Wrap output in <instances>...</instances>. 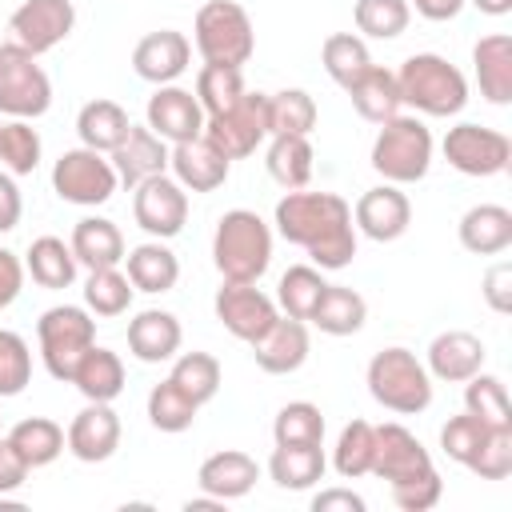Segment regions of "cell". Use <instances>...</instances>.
<instances>
[{"label": "cell", "instance_id": "cell-1", "mask_svg": "<svg viewBox=\"0 0 512 512\" xmlns=\"http://www.w3.org/2000/svg\"><path fill=\"white\" fill-rule=\"evenodd\" d=\"M276 232L288 244H300L316 268L336 272L356 256V224L352 208L336 192H300L292 188L276 204Z\"/></svg>", "mask_w": 512, "mask_h": 512}, {"label": "cell", "instance_id": "cell-2", "mask_svg": "<svg viewBox=\"0 0 512 512\" xmlns=\"http://www.w3.org/2000/svg\"><path fill=\"white\" fill-rule=\"evenodd\" d=\"M212 264L224 280L256 284L272 264V228L252 208H232L216 220Z\"/></svg>", "mask_w": 512, "mask_h": 512}, {"label": "cell", "instance_id": "cell-3", "mask_svg": "<svg viewBox=\"0 0 512 512\" xmlns=\"http://www.w3.org/2000/svg\"><path fill=\"white\" fill-rule=\"evenodd\" d=\"M400 100L424 116H456L468 104V80L456 64L436 52H416L396 72Z\"/></svg>", "mask_w": 512, "mask_h": 512}, {"label": "cell", "instance_id": "cell-4", "mask_svg": "<svg viewBox=\"0 0 512 512\" xmlns=\"http://www.w3.org/2000/svg\"><path fill=\"white\" fill-rule=\"evenodd\" d=\"M368 392L380 408L396 416H416L432 404V376L408 348H384L368 360Z\"/></svg>", "mask_w": 512, "mask_h": 512}, {"label": "cell", "instance_id": "cell-5", "mask_svg": "<svg viewBox=\"0 0 512 512\" xmlns=\"http://www.w3.org/2000/svg\"><path fill=\"white\" fill-rule=\"evenodd\" d=\"M192 40H196V52L204 56V64L244 68L252 60V52H256L252 20H248L244 4H236V0L200 4L196 20H192Z\"/></svg>", "mask_w": 512, "mask_h": 512}, {"label": "cell", "instance_id": "cell-6", "mask_svg": "<svg viewBox=\"0 0 512 512\" xmlns=\"http://www.w3.org/2000/svg\"><path fill=\"white\" fill-rule=\"evenodd\" d=\"M372 168L388 184H416L432 168V132L416 116H392L372 140Z\"/></svg>", "mask_w": 512, "mask_h": 512}, {"label": "cell", "instance_id": "cell-7", "mask_svg": "<svg viewBox=\"0 0 512 512\" xmlns=\"http://www.w3.org/2000/svg\"><path fill=\"white\" fill-rule=\"evenodd\" d=\"M36 340H40V356L52 380L72 384L76 364L84 360V352L96 344V320L88 308L76 304H56L36 320Z\"/></svg>", "mask_w": 512, "mask_h": 512}, {"label": "cell", "instance_id": "cell-8", "mask_svg": "<svg viewBox=\"0 0 512 512\" xmlns=\"http://www.w3.org/2000/svg\"><path fill=\"white\" fill-rule=\"evenodd\" d=\"M52 104V80L20 44H0V116L36 120Z\"/></svg>", "mask_w": 512, "mask_h": 512}, {"label": "cell", "instance_id": "cell-9", "mask_svg": "<svg viewBox=\"0 0 512 512\" xmlns=\"http://www.w3.org/2000/svg\"><path fill=\"white\" fill-rule=\"evenodd\" d=\"M200 136L216 152H224L228 160L252 156L268 140V96L264 92H244L228 112L204 116V132Z\"/></svg>", "mask_w": 512, "mask_h": 512}, {"label": "cell", "instance_id": "cell-10", "mask_svg": "<svg viewBox=\"0 0 512 512\" xmlns=\"http://www.w3.org/2000/svg\"><path fill=\"white\" fill-rule=\"evenodd\" d=\"M116 168L112 160H104V152L96 148H68L56 164H52V188L60 200L80 204V208H96L104 200H112L116 192Z\"/></svg>", "mask_w": 512, "mask_h": 512}, {"label": "cell", "instance_id": "cell-11", "mask_svg": "<svg viewBox=\"0 0 512 512\" xmlns=\"http://www.w3.org/2000/svg\"><path fill=\"white\" fill-rule=\"evenodd\" d=\"M444 160L464 176H500L512 164V140L484 124H456L444 136Z\"/></svg>", "mask_w": 512, "mask_h": 512}, {"label": "cell", "instance_id": "cell-12", "mask_svg": "<svg viewBox=\"0 0 512 512\" xmlns=\"http://www.w3.org/2000/svg\"><path fill=\"white\" fill-rule=\"evenodd\" d=\"M132 216L152 240H172L188 220V192L176 184V176L160 172L136 184Z\"/></svg>", "mask_w": 512, "mask_h": 512}, {"label": "cell", "instance_id": "cell-13", "mask_svg": "<svg viewBox=\"0 0 512 512\" xmlns=\"http://www.w3.org/2000/svg\"><path fill=\"white\" fill-rule=\"evenodd\" d=\"M72 28H76V8H72V0H24V4L12 12V20H8L12 44H20V48L32 52V56L52 52L60 40H68Z\"/></svg>", "mask_w": 512, "mask_h": 512}, {"label": "cell", "instance_id": "cell-14", "mask_svg": "<svg viewBox=\"0 0 512 512\" xmlns=\"http://www.w3.org/2000/svg\"><path fill=\"white\" fill-rule=\"evenodd\" d=\"M212 308H216V320H220L236 340H244V344L260 340V336L276 324V316H280L272 296H264L256 284H236V280H224V284L216 288Z\"/></svg>", "mask_w": 512, "mask_h": 512}, {"label": "cell", "instance_id": "cell-15", "mask_svg": "<svg viewBox=\"0 0 512 512\" xmlns=\"http://www.w3.org/2000/svg\"><path fill=\"white\" fill-rule=\"evenodd\" d=\"M352 224H356L368 240L388 244V240H400V236L408 232V224H412V204H408V196L400 192V184H388V180H384V184L368 188V192L356 200Z\"/></svg>", "mask_w": 512, "mask_h": 512}, {"label": "cell", "instance_id": "cell-16", "mask_svg": "<svg viewBox=\"0 0 512 512\" xmlns=\"http://www.w3.org/2000/svg\"><path fill=\"white\" fill-rule=\"evenodd\" d=\"M428 472H436L432 456L404 424H376L372 476H380L388 484H400V480H416V476H428Z\"/></svg>", "mask_w": 512, "mask_h": 512}, {"label": "cell", "instance_id": "cell-17", "mask_svg": "<svg viewBox=\"0 0 512 512\" xmlns=\"http://www.w3.org/2000/svg\"><path fill=\"white\" fill-rule=\"evenodd\" d=\"M148 128L168 140V144H180V140H196L204 132V108L196 100V92L188 88H176V84H160L152 96H148Z\"/></svg>", "mask_w": 512, "mask_h": 512}, {"label": "cell", "instance_id": "cell-18", "mask_svg": "<svg viewBox=\"0 0 512 512\" xmlns=\"http://www.w3.org/2000/svg\"><path fill=\"white\" fill-rule=\"evenodd\" d=\"M64 444H68V452H72L76 460H84V464H104V460L120 448V416L112 412V404L88 400V404L72 416V424H68V432H64Z\"/></svg>", "mask_w": 512, "mask_h": 512}, {"label": "cell", "instance_id": "cell-19", "mask_svg": "<svg viewBox=\"0 0 512 512\" xmlns=\"http://www.w3.org/2000/svg\"><path fill=\"white\" fill-rule=\"evenodd\" d=\"M188 60H192V44H188V36L176 32V28L148 32V36H140L136 48H132V68H136V76L148 80V84H156V88H160V84H172L176 76H184Z\"/></svg>", "mask_w": 512, "mask_h": 512}, {"label": "cell", "instance_id": "cell-20", "mask_svg": "<svg viewBox=\"0 0 512 512\" xmlns=\"http://www.w3.org/2000/svg\"><path fill=\"white\" fill-rule=\"evenodd\" d=\"M168 168H172V176H176V184H180L184 192H216V188L228 180L232 160H228L224 152H216L204 136H196V140L172 144Z\"/></svg>", "mask_w": 512, "mask_h": 512}, {"label": "cell", "instance_id": "cell-21", "mask_svg": "<svg viewBox=\"0 0 512 512\" xmlns=\"http://www.w3.org/2000/svg\"><path fill=\"white\" fill-rule=\"evenodd\" d=\"M308 348V324L296 316H276V324L260 340H252V360L268 376H288L308 360Z\"/></svg>", "mask_w": 512, "mask_h": 512}, {"label": "cell", "instance_id": "cell-22", "mask_svg": "<svg viewBox=\"0 0 512 512\" xmlns=\"http://www.w3.org/2000/svg\"><path fill=\"white\" fill-rule=\"evenodd\" d=\"M168 152H172L168 140H160L148 124H144V128L132 124L128 136H124V144H116V148L108 152V160H112V168H116V180L128 184V188H136L140 180L160 176V172L168 168Z\"/></svg>", "mask_w": 512, "mask_h": 512}, {"label": "cell", "instance_id": "cell-23", "mask_svg": "<svg viewBox=\"0 0 512 512\" xmlns=\"http://www.w3.org/2000/svg\"><path fill=\"white\" fill-rule=\"evenodd\" d=\"M484 340L464 332V328H452V332H440L432 344H428V376L432 380H444V384H464L468 376H476L484 368Z\"/></svg>", "mask_w": 512, "mask_h": 512}, {"label": "cell", "instance_id": "cell-24", "mask_svg": "<svg viewBox=\"0 0 512 512\" xmlns=\"http://www.w3.org/2000/svg\"><path fill=\"white\" fill-rule=\"evenodd\" d=\"M180 340H184V328L172 312L164 308H144L128 320V352L144 364H160V360H172L180 352Z\"/></svg>", "mask_w": 512, "mask_h": 512}, {"label": "cell", "instance_id": "cell-25", "mask_svg": "<svg viewBox=\"0 0 512 512\" xmlns=\"http://www.w3.org/2000/svg\"><path fill=\"white\" fill-rule=\"evenodd\" d=\"M256 480H260V468H256V460H252L248 452H240V448L212 452V456L200 464V472H196L200 492H208V496H216V500H224V504L248 496Z\"/></svg>", "mask_w": 512, "mask_h": 512}, {"label": "cell", "instance_id": "cell-26", "mask_svg": "<svg viewBox=\"0 0 512 512\" xmlns=\"http://www.w3.org/2000/svg\"><path fill=\"white\" fill-rule=\"evenodd\" d=\"M472 68H476L480 96L488 104H508L512 100V36H504V32L480 36L476 48H472Z\"/></svg>", "mask_w": 512, "mask_h": 512}, {"label": "cell", "instance_id": "cell-27", "mask_svg": "<svg viewBox=\"0 0 512 512\" xmlns=\"http://www.w3.org/2000/svg\"><path fill=\"white\" fill-rule=\"evenodd\" d=\"M460 244L476 256H496L512 244V212L504 204H476L456 224Z\"/></svg>", "mask_w": 512, "mask_h": 512}, {"label": "cell", "instance_id": "cell-28", "mask_svg": "<svg viewBox=\"0 0 512 512\" xmlns=\"http://www.w3.org/2000/svg\"><path fill=\"white\" fill-rule=\"evenodd\" d=\"M68 248H72V256H76V264H84L88 272H92V268H116V264L124 260V236H120V228H116L112 220H104V216H84V220H76Z\"/></svg>", "mask_w": 512, "mask_h": 512}, {"label": "cell", "instance_id": "cell-29", "mask_svg": "<svg viewBox=\"0 0 512 512\" xmlns=\"http://www.w3.org/2000/svg\"><path fill=\"white\" fill-rule=\"evenodd\" d=\"M124 264H128V280L136 292H168L176 288L180 280V260L176 252L164 244V240H148V244H136L132 252H124Z\"/></svg>", "mask_w": 512, "mask_h": 512}, {"label": "cell", "instance_id": "cell-30", "mask_svg": "<svg viewBox=\"0 0 512 512\" xmlns=\"http://www.w3.org/2000/svg\"><path fill=\"white\" fill-rule=\"evenodd\" d=\"M324 468L328 460L320 444H276L268 456V476L276 480V488H288V492L312 488L316 480H324Z\"/></svg>", "mask_w": 512, "mask_h": 512}, {"label": "cell", "instance_id": "cell-31", "mask_svg": "<svg viewBox=\"0 0 512 512\" xmlns=\"http://www.w3.org/2000/svg\"><path fill=\"white\" fill-rule=\"evenodd\" d=\"M72 384L80 388L84 400H100V404H112L120 392H124V364L112 348H100L92 344L84 352V360L76 364L72 372Z\"/></svg>", "mask_w": 512, "mask_h": 512}, {"label": "cell", "instance_id": "cell-32", "mask_svg": "<svg viewBox=\"0 0 512 512\" xmlns=\"http://www.w3.org/2000/svg\"><path fill=\"white\" fill-rule=\"evenodd\" d=\"M4 440L16 448V456L28 464V472L32 468H48L68 448L64 444V428L56 420H48V416H28V420L12 424V432Z\"/></svg>", "mask_w": 512, "mask_h": 512}, {"label": "cell", "instance_id": "cell-33", "mask_svg": "<svg viewBox=\"0 0 512 512\" xmlns=\"http://www.w3.org/2000/svg\"><path fill=\"white\" fill-rule=\"evenodd\" d=\"M348 96H352V108L364 116V120H372V124H384V120H392V116H400V108H404V100H400V84H396V72H388V68H368L352 88H348Z\"/></svg>", "mask_w": 512, "mask_h": 512}, {"label": "cell", "instance_id": "cell-34", "mask_svg": "<svg viewBox=\"0 0 512 512\" xmlns=\"http://www.w3.org/2000/svg\"><path fill=\"white\" fill-rule=\"evenodd\" d=\"M76 256H72V248L60 240V236H36L32 244H28V256H24V272L40 284V288H48V292H56V288H68L72 280H76Z\"/></svg>", "mask_w": 512, "mask_h": 512}, {"label": "cell", "instance_id": "cell-35", "mask_svg": "<svg viewBox=\"0 0 512 512\" xmlns=\"http://www.w3.org/2000/svg\"><path fill=\"white\" fill-rule=\"evenodd\" d=\"M132 120L128 112L116 104V100H88L76 116V132H80V144L84 148H96V152H112L116 144H124Z\"/></svg>", "mask_w": 512, "mask_h": 512}, {"label": "cell", "instance_id": "cell-36", "mask_svg": "<svg viewBox=\"0 0 512 512\" xmlns=\"http://www.w3.org/2000/svg\"><path fill=\"white\" fill-rule=\"evenodd\" d=\"M308 320H312L320 332H328V336H352V332L364 328L368 304H364V296H360L356 288L328 284L324 296H320V304H316V312H312Z\"/></svg>", "mask_w": 512, "mask_h": 512}, {"label": "cell", "instance_id": "cell-37", "mask_svg": "<svg viewBox=\"0 0 512 512\" xmlns=\"http://www.w3.org/2000/svg\"><path fill=\"white\" fill-rule=\"evenodd\" d=\"M320 64H324V72L348 92V88L372 68V56H368V44H364L356 32H332V36L320 44Z\"/></svg>", "mask_w": 512, "mask_h": 512}, {"label": "cell", "instance_id": "cell-38", "mask_svg": "<svg viewBox=\"0 0 512 512\" xmlns=\"http://www.w3.org/2000/svg\"><path fill=\"white\" fill-rule=\"evenodd\" d=\"M268 176L280 188H304L312 180V144L308 136H272L268 144Z\"/></svg>", "mask_w": 512, "mask_h": 512}, {"label": "cell", "instance_id": "cell-39", "mask_svg": "<svg viewBox=\"0 0 512 512\" xmlns=\"http://www.w3.org/2000/svg\"><path fill=\"white\" fill-rule=\"evenodd\" d=\"M464 412L484 420L488 428H512V404L500 376H488L484 368L464 380Z\"/></svg>", "mask_w": 512, "mask_h": 512}, {"label": "cell", "instance_id": "cell-40", "mask_svg": "<svg viewBox=\"0 0 512 512\" xmlns=\"http://www.w3.org/2000/svg\"><path fill=\"white\" fill-rule=\"evenodd\" d=\"M316 100L304 88H284L268 96V136H308L316 128Z\"/></svg>", "mask_w": 512, "mask_h": 512}, {"label": "cell", "instance_id": "cell-41", "mask_svg": "<svg viewBox=\"0 0 512 512\" xmlns=\"http://www.w3.org/2000/svg\"><path fill=\"white\" fill-rule=\"evenodd\" d=\"M324 288H328V284H324L320 268H312V264H292V268L280 276V284H276V304L284 308V316L308 320V316L316 312Z\"/></svg>", "mask_w": 512, "mask_h": 512}, {"label": "cell", "instance_id": "cell-42", "mask_svg": "<svg viewBox=\"0 0 512 512\" xmlns=\"http://www.w3.org/2000/svg\"><path fill=\"white\" fill-rule=\"evenodd\" d=\"M372 456H376V424H368V420L344 424L340 428V440L332 448V468L344 480H356V476H368L372 472Z\"/></svg>", "mask_w": 512, "mask_h": 512}, {"label": "cell", "instance_id": "cell-43", "mask_svg": "<svg viewBox=\"0 0 512 512\" xmlns=\"http://www.w3.org/2000/svg\"><path fill=\"white\" fill-rule=\"evenodd\" d=\"M132 280L120 268H92L84 280V308L92 316H124L132 304Z\"/></svg>", "mask_w": 512, "mask_h": 512}, {"label": "cell", "instance_id": "cell-44", "mask_svg": "<svg viewBox=\"0 0 512 512\" xmlns=\"http://www.w3.org/2000/svg\"><path fill=\"white\" fill-rule=\"evenodd\" d=\"M168 380H172L188 400L208 404V400L220 392V360H216L212 352H184V356L172 364Z\"/></svg>", "mask_w": 512, "mask_h": 512}, {"label": "cell", "instance_id": "cell-45", "mask_svg": "<svg viewBox=\"0 0 512 512\" xmlns=\"http://www.w3.org/2000/svg\"><path fill=\"white\" fill-rule=\"evenodd\" d=\"M244 92H248V88H244L240 68H228V64H204V68L196 72V100H200L204 116L228 112Z\"/></svg>", "mask_w": 512, "mask_h": 512}, {"label": "cell", "instance_id": "cell-46", "mask_svg": "<svg viewBox=\"0 0 512 512\" xmlns=\"http://www.w3.org/2000/svg\"><path fill=\"white\" fill-rule=\"evenodd\" d=\"M276 444H320L324 440V412L312 400H292L272 420Z\"/></svg>", "mask_w": 512, "mask_h": 512}, {"label": "cell", "instance_id": "cell-47", "mask_svg": "<svg viewBox=\"0 0 512 512\" xmlns=\"http://www.w3.org/2000/svg\"><path fill=\"white\" fill-rule=\"evenodd\" d=\"M196 412H200V404L188 400L172 380H160V384L148 392V420H152V428H160V432H184V428H192Z\"/></svg>", "mask_w": 512, "mask_h": 512}, {"label": "cell", "instance_id": "cell-48", "mask_svg": "<svg viewBox=\"0 0 512 512\" xmlns=\"http://www.w3.org/2000/svg\"><path fill=\"white\" fill-rule=\"evenodd\" d=\"M0 164L12 176H32L40 164V136L28 120H8L0 124Z\"/></svg>", "mask_w": 512, "mask_h": 512}, {"label": "cell", "instance_id": "cell-49", "mask_svg": "<svg viewBox=\"0 0 512 512\" xmlns=\"http://www.w3.org/2000/svg\"><path fill=\"white\" fill-rule=\"evenodd\" d=\"M356 28L372 40H396L408 20H412V8L408 0H356Z\"/></svg>", "mask_w": 512, "mask_h": 512}, {"label": "cell", "instance_id": "cell-50", "mask_svg": "<svg viewBox=\"0 0 512 512\" xmlns=\"http://www.w3.org/2000/svg\"><path fill=\"white\" fill-rule=\"evenodd\" d=\"M32 380V352L20 332L0 328V396H20Z\"/></svg>", "mask_w": 512, "mask_h": 512}, {"label": "cell", "instance_id": "cell-51", "mask_svg": "<svg viewBox=\"0 0 512 512\" xmlns=\"http://www.w3.org/2000/svg\"><path fill=\"white\" fill-rule=\"evenodd\" d=\"M488 432H492V428H488L484 420H476L472 412H464V416H452V420L440 428V448H444L448 460H456V464L468 468Z\"/></svg>", "mask_w": 512, "mask_h": 512}, {"label": "cell", "instance_id": "cell-52", "mask_svg": "<svg viewBox=\"0 0 512 512\" xmlns=\"http://www.w3.org/2000/svg\"><path fill=\"white\" fill-rule=\"evenodd\" d=\"M468 472H476L480 480H504L512 472V428H492L480 452L472 456Z\"/></svg>", "mask_w": 512, "mask_h": 512}, {"label": "cell", "instance_id": "cell-53", "mask_svg": "<svg viewBox=\"0 0 512 512\" xmlns=\"http://www.w3.org/2000/svg\"><path fill=\"white\" fill-rule=\"evenodd\" d=\"M388 488H392V504H396L400 512H428V508H436L440 496H444V484H440L436 472L416 476V480H400V484H388Z\"/></svg>", "mask_w": 512, "mask_h": 512}, {"label": "cell", "instance_id": "cell-54", "mask_svg": "<svg viewBox=\"0 0 512 512\" xmlns=\"http://www.w3.org/2000/svg\"><path fill=\"white\" fill-rule=\"evenodd\" d=\"M480 292H484V300H488V308L492 312H512V264L508 260H500V264H492L488 272H484V284H480Z\"/></svg>", "mask_w": 512, "mask_h": 512}, {"label": "cell", "instance_id": "cell-55", "mask_svg": "<svg viewBox=\"0 0 512 512\" xmlns=\"http://www.w3.org/2000/svg\"><path fill=\"white\" fill-rule=\"evenodd\" d=\"M24 288V260L8 248H0V312L20 296Z\"/></svg>", "mask_w": 512, "mask_h": 512}, {"label": "cell", "instance_id": "cell-56", "mask_svg": "<svg viewBox=\"0 0 512 512\" xmlns=\"http://www.w3.org/2000/svg\"><path fill=\"white\" fill-rule=\"evenodd\" d=\"M364 496L352 488H324L312 496V512H364Z\"/></svg>", "mask_w": 512, "mask_h": 512}, {"label": "cell", "instance_id": "cell-57", "mask_svg": "<svg viewBox=\"0 0 512 512\" xmlns=\"http://www.w3.org/2000/svg\"><path fill=\"white\" fill-rule=\"evenodd\" d=\"M24 480H28V464L16 456V448L8 440H0V496L16 492Z\"/></svg>", "mask_w": 512, "mask_h": 512}, {"label": "cell", "instance_id": "cell-58", "mask_svg": "<svg viewBox=\"0 0 512 512\" xmlns=\"http://www.w3.org/2000/svg\"><path fill=\"white\" fill-rule=\"evenodd\" d=\"M20 212H24V200H20V188L12 176L0 172V232H12L20 224Z\"/></svg>", "mask_w": 512, "mask_h": 512}, {"label": "cell", "instance_id": "cell-59", "mask_svg": "<svg viewBox=\"0 0 512 512\" xmlns=\"http://www.w3.org/2000/svg\"><path fill=\"white\" fill-rule=\"evenodd\" d=\"M412 4H416V12H420L424 20H436V24L456 20L460 8H464V0H412Z\"/></svg>", "mask_w": 512, "mask_h": 512}, {"label": "cell", "instance_id": "cell-60", "mask_svg": "<svg viewBox=\"0 0 512 512\" xmlns=\"http://www.w3.org/2000/svg\"><path fill=\"white\" fill-rule=\"evenodd\" d=\"M484 16H504V12H512V0H472Z\"/></svg>", "mask_w": 512, "mask_h": 512}]
</instances>
